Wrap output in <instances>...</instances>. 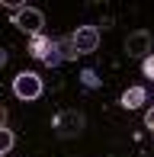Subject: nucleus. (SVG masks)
Segmentation results:
<instances>
[{
  "label": "nucleus",
  "mask_w": 154,
  "mask_h": 157,
  "mask_svg": "<svg viewBox=\"0 0 154 157\" xmlns=\"http://www.w3.org/2000/svg\"><path fill=\"white\" fill-rule=\"evenodd\" d=\"M13 144H16V135H13L10 128H0V154L6 157V151H10Z\"/></svg>",
  "instance_id": "obj_8"
},
{
  "label": "nucleus",
  "mask_w": 154,
  "mask_h": 157,
  "mask_svg": "<svg viewBox=\"0 0 154 157\" xmlns=\"http://www.w3.org/2000/svg\"><path fill=\"white\" fill-rule=\"evenodd\" d=\"M0 128H6V109L0 106Z\"/></svg>",
  "instance_id": "obj_12"
},
{
  "label": "nucleus",
  "mask_w": 154,
  "mask_h": 157,
  "mask_svg": "<svg viewBox=\"0 0 154 157\" xmlns=\"http://www.w3.org/2000/svg\"><path fill=\"white\" fill-rule=\"evenodd\" d=\"M151 45H154V35L148 29H138V32H132L129 39H125V52H129L132 58H148Z\"/></svg>",
  "instance_id": "obj_4"
},
{
  "label": "nucleus",
  "mask_w": 154,
  "mask_h": 157,
  "mask_svg": "<svg viewBox=\"0 0 154 157\" xmlns=\"http://www.w3.org/2000/svg\"><path fill=\"white\" fill-rule=\"evenodd\" d=\"M13 23H16V29L19 32H26V35H42V26H45V16H42V10H36V6H19L16 13H13Z\"/></svg>",
  "instance_id": "obj_1"
},
{
  "label": "nucleus",
  "mask_w": 154,
  "mask_h": 157,
  "mask_svg": "<svg viewBox=\"0 0 154 157\" xmlns=\"http://www.w3.org/2000/svg\"><path fill=\"white\" fill-rule=\"evenodd\" d=\"M52 48H55V42L48 39V35H36V39L29 42V55H32L36 61H42V64L48 61V55H52Z\"/></svg>",
  "instance_id": "obj_6"
},
{
  "label": "nucleus",
  "mask_w": 154,
  "mask_h": 157,
  "mask_svg": "<svg viewBox=\"0 0 154 157\" xmlns=\"http://www.w3.org/2000/svg\"><path fill=\"white\" fill-rule=\"evenodd\" d=\"M80 128H83V116H80V112H61V116L55 119V132H58V138H74Z\"/></svg>",
  "instance_id": "obj_5"
},
{
  "label": "nucleus",
  "mask_w": 154,
  "mask_h": 157,
  "mask_svg": "<svg viewBox=\"0 0 154 157\" xmlns=\"http://www.w3.org/2000/svg\"><path fill=\"white\" fill-rule=\"evenodd\" d=\"M0 157H3V154H0Z\"/></svg>",
  "instance_id": "obj_14"
},
{
  "label": "nucleus",
  "mask_w": 154,
  "mask_h": 157,
  "mask_svg": "<svg viewBox=\"0 0 154 157\" xmlns=\"http://www.w3.org/2000/svg\"><path fill=\"white\" fill-rule=\"evenodd\" d=\"M144 128H151V132H154V109L144 112Z\"/></svg>",
  "instance_id": "obj_11"
},
{
  "label": "nucleus",
  "mask_w": 154,
  "mask_h": 157,
  "mask_svg": "<svg viewBox=\"0 0 154 157\" xmlns=\"http://www.w3.org/2000/svg\"><path fill=\"white\" fill-rule=\"evenodd\" d=\"M80 80L87 83V87H96V83H100V80H96V74H93V71H83V74H80Z\"/></svg>",
  "instance_id": "obj_10"
},
{
  "label": "nucleus",
  "mask_w": 154,
  "mask_h": 157,
  "mask_svg": "<svg viewBox=\"0 0 154 157\" xmlns=\"http://www.w3.org/2000/svg\"><path fill=\"white\" fill-rule=\"evenodd\" d=\"M141 71H144V77H151V80H154V55H148V58L141 61Z\"/></svg>",
  "instance_id": "obj_9"
},
{
  "label": "nucleus",
  "mask_w": 154,
  "mask_h": 157,
  "mask_svg": "<svg viewBox=\"0 0 154 157\" xmlns=\"http://www.w3.org/2000/svg\"><path fill=\"white\" fill-rule=\"evenodd\" d=\"M3 64H6V52L0 48V67H3Z\"/></svg>",
  "instance_id": "obj_13"
},
{
  "label": "nucleus",
  "mask_w": 154,
  "mask_h": 157,
  "mask_svg": "<svg viewBox=\"0 0 154 157\" xmlns=\"http://www.w3.org/2000/svg\"><path fill=\"white\" fill-rule=\"evenodd\" d=\"M13 93L19 99H26V103H32V99L42 96V77L32 74V71H23V74H16V80H13Z\"/></svg>",
  "instance_id": "obj_2"
},
{
  "label": "nucleus",
  "mask_w": 154,
  "mask_h": 157,
  "mask_svg": "<svg viewBox=\"0 0 154 157\" xmlns=\"http://www.w3.org/2000/svg\"><path fill=\"white\" fill-rule=\"evenodd\" d=\"M144 99H148L144 87H129V90L122 93V99H119V103H122L125 109H141V106H144Z\"/></svg>",
  "instance_id": "obj_7"
},
{
  "label": "nucleus",
  "mask_w": 154,
  "mask_h": 157,
  "mask_svg": "<svg viewBox=\"0 0 154 157\" xmlns=\"http://www.w3.org/2000/svg\"><path fill=\"white\" fill-rule=\"evenodd\" d=\"M71 45L77 55H90L100 48V29L96 26H80V29L71 32Z\"/></svg>",
  "instance_id": "obj_3"
}]
</instances>
